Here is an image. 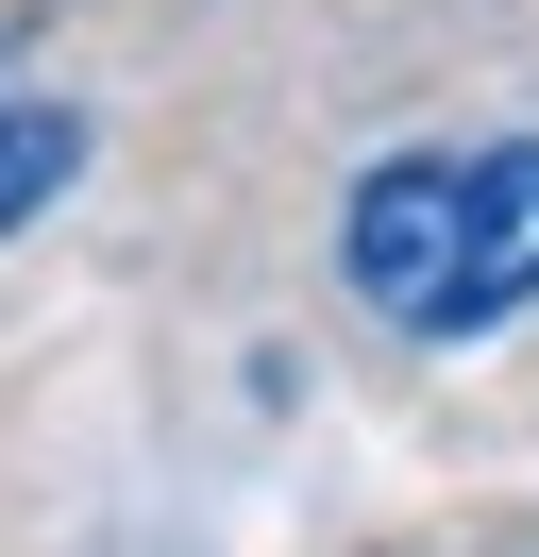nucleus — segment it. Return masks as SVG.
I'll return each mask as SVG.
<instances>
[{"label":"nucleus","instance_id":"1","mask_svg":"<svg viewBox=\"0 0 539 557\" xmlns=\"http://www.w3.org/2000/svg\"><path fill=\"white\" fill-rule=\"evenodd\" d=\"M337 287L388 338H489L539 305V136H455L388 152L337 203Z\"/></svg>","mask_w":539,"mask_h":557},{"label":"nucleus","instance_id":"2","mask_svg":"<svg viewBox=\"0 0 539 557\" xmlns=\"http://www.w3.org/2000/svg\"><path fill=\"white\" fill-rule=\"evenodd\" d=\"M67 186H85V102H67L51 69H17V35H0V237L51 220Z\"/></svg>","mask_w":539,"mask_h":557}]
</instances>
